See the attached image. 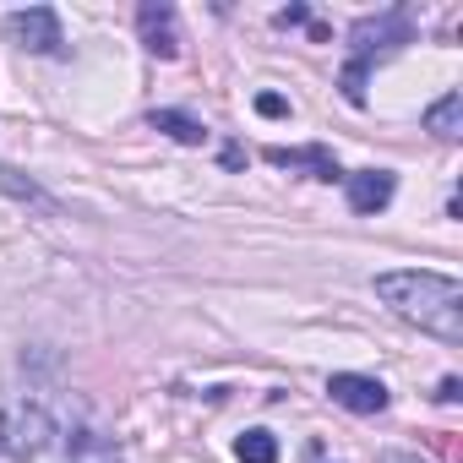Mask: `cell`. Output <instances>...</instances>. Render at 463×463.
Masks as SVG:
<instances>
[{"mask_svg":"<svg viewBox=\"0 0 463 463\" xmlns=\"http://www.w3.org/2000/svg\"><path fill=\"white\" fill-rule=\"evenodd\" d=\"M376 300L403 317L409 327L441 338V344H463V284L447 273H376Z\"/></svg>","mask_w":463,"mask_h":463,"instance_id":"1","label":"cell"},{"mask_svg":"<svg viewBox=\"0 0 463 463\" xmlns=\"http://www.w3.org/2000/svg\"><path fill=\"white\" fill-rule=\"evenodd\" d=\"M403 44H414V17L403 12V6H392V12H376V17H360L354 28H349V66H344V99L360 109L365 104V77H371V66L382 61V55H392V50H403Z\"/></svg>","mask_w":463,"mask_h":463,"instance_id":"2","label":"cell"},{"mask_svg":"<svg viewBox=\"0 0 463 463\" xmlns=\"http://www.w3.org/2000/svg\"><path fill=\"white\" fill-rule=\"evenodd\" d=\"M55 436V420L33 398L0 392V463H33Z\"/></svg>","mask_w":463,"mask_h":463,"instance_id":"3","label":"cell"},{"mask_svg":"<svg viewBox=\"0 0 463 463\" xmlns=\"http://www.w3.org/2000/svg\"><path fill=\"white\" fill-rule=\"evenodd\" d=\"M327 398H333L338 409H349V414H382L392 392H387L376 376H360V371H333V376H327Z\"/></svg>","mask_w":463,"mask_h":463,"instance_id":"4","label":"cell"},{"mask_svg":"<svg viewBox=\"0 0 463 463\" xmlns=\"http://www.w3.org/2000/svg\"><path fill=\"white\" fill-rule=\"evenodd\" d=\"M137 33H142V44H147L158 61H175V55H180L175 6H164V0H142V6H137Z\"/></svg>","mask_w":463,"mask_h":463,"instance_id":"5","label":"cell"},{"mask_svg":"<svg viewBox=\"0 0 463 463\" xmlns=\"http://www.w3.org/2000/svg\"><path fill=\"white\" fill-rule=\"evenodd\" d=\"M12 33H17V44L28 50V55H61V17L50 12V6H28V12H17L12 17Z\"/></svg>","mask_w":463,"mask_h":463,"instance_id":"6","label":"cell"},{"mask_svg":"<svg viewBox=\"0 0 463 463\" xmlns=\"http://www.w3.org/2000/svg\"><path fill=\"white\" fill-rule=\"evenodd\" d=\"M344 185H349L354 213H382L392 202V191H398V175L392 169H354V175H344Z\"/></svg>","mask_w":463,"mask_h":463,"instance_id":"7","label":"cell"},{"mask_svg":"<svg viewBox=\"0 0 463 463\" xmlns=\"http://www.w3.org/2000/svg\"><path fill=\"white\" fill-rule=\"evenodd\" d=\"M268 164L273 169H300V175H311V180H344V169H338V158L327 153V147H268Z\"/></svg>","mask_w":463,"mask_h":463,"instance_id":"8","label":"cell"},{"mask_svg":"<svg viewBox=\"0 0 463 463\" xmlns=\"http://www.w3.org/2000/svg\"><path fill=\"white\" fill-rule=\"evenodd\" d=\"M66 463H126V458H120V447H115L109 436L77 425V430L66 436Z\"/></svg>","mask_w":463,"mask_h":463,"instance_id":"9","label":"cell"},{"mask_svg":"<svg viewBox=\"0 0 463 463\" xmlns=\"http://www.w3.org/2000/svg\"><path fill=\"white\" fill-rule=\"evenodd\" d=\"M425 131L441 137V142H458V137H463V93H441V99L425 109Z\"/></svg>","mask_w":463,"mask_h":463,"instance_id":"10","label":"cell"},{"mask_svg":"<svg viewBox=\"0 0 463 463\" xmlns=\"http://www.w3.org/2000/svg\"><path fill=\"white\" fill-rule=\"evenodd\" d=\"M147 126H153V131H164V137H175L180 147H202V142H207V126H202V120H191V115H180V109H153V115H147Z\"/></svg>","mask_w":463,"mask_h":463,"instance_id":"11","label":"cell"},{"mask_svg":"<svg viewBox=\"0 0 463 463\" xmlns=\"http://www.w3.org/2000/svg\"><path fill=\"white\" fill-rule=\"evenodd\" d=\"M235 458H241V463H279V441H273V430H246V436L235 441Z\"/></svg>","mask_w":463,"mask_h":463,"instance_id":"12","label":"cell"},{"mask_svg":"<svg viewBox=\"0 0 463 463\" xmlns=\"http://www.w3.org/2000/svg\"><path fill=\"white\" fill-rule=\"evenodd\" d=\"M0 185H6L12 196H23V202H39V207H50V196H44V191H39L33 180H17L12 169H0Z\"/></svg>","mask_w":463,"mask_h":463,"instance_id":"13","label":"cell"},{"mask_svg":"<svg viewBox=\"0 0 463 463\" xmlns=\"http://www.w3.org/2000/svg\"><path fill=\"white\" fill-rule=\"evenodd\" d=\"M257 115L284 120V115H289V99H284V93H257Z\"/></svg>","mask_w":463,"mask_h":463,"instance_id":"14","label":"cell"},{"mask_svg":"<svg viewBox=\"0 0 463 463\" xmlns=\"http://www.w3.org/2000/svg\"><path fill=\"white\" fill-rule=\"evenodd\" d=\"M273 23H279V28H311V12H306V6H284Z\"/></svg>","mask_w":463,"mask_h":463,"instance_id":"15","label":"cell"},{"mask_svg":"<svg viewBox=\"0 0 463 463\" xmlns=\"http://www.w3.org/2000/svg\"><path fill=\"white\" fill-rule=\"evenodd\" d=\"M463 398V382L458 376H441V387H436V403H458Z\"/></svg>","mask_w":463,"mask_h":463,"instance_id":"16","label":"cell"},{"mask_svg":"<svg viewBox=\"0 0 463 463\" xmlns=\"http://www.w3.org/2000/svg\"><path fill=\"white\" fill-rule=\"evenodd\" d=\"M382 463H425V458H414V452H382Z\"/></svg>","mask_w":463,"mask_h":463,"instance_id":"17","label":"cell"}]
</instances>
